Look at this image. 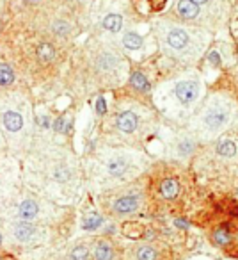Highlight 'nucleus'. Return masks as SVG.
I'll list each match as a JSON object with an SVG mask.
<instances>
[{"label":"nucleus","mask_w":238,"mask_h":260,"mask_svg":"<svg viewBox=\"0 0 238 260\" xmlns=\"http://www.w3.org/2000/svg\"><path fill=\"white\" fill-rule=\"evenodd\" d=\"M130 84H132V86H134L137 91H142V93L149 91V82H148V79H146V77L142 75L141 72H134V73H132Z\"/></svg>","instance_id":"15"},{"label":"nucleus","mask_w":238,"mask_h":260,"mask_svg":"<svg viewBox=\"0 0 238 260\" xmlns=\"http://www.w3.org/2000/svg\"><path fill=\"white\" fill-rule=\"evenodd\" d=\"M36 234V226H34L30 221H20L13 226V237L20 242H27L34 237Z\"/></svg>","instance_id":"4"},{"label":"nucleus","mask_w":238,"mask_h":260,"mask_svg":"<svg viewBox=\"0 0 238 260\" xmlns=\"http://www.w3.org/2000/svg\"><path fill=\"white\" fill-rule=\"evenodd\" d=\"M192 2H194V4H206V2H208V0H192Z\"/></svg>","instance_id":"32"},{"label":"nucleus","mask_w":238,"mask_h":260,"mask_svg":"<svg viewBox=\"0 0 238 260\" xmlns=\"http://www.w3.org/2000/svg\"><path fill=\"white\" fill-rule=\"evenodd\" d=\"M236 153V145L231 139H222V141L217 145V155L220 157H233Z\"/></svg>","instance_id":"13"},{"label":"nucleus","mask_w":238,"mask_h":260,"mask_svg":"<svg viewBox=\"0 0 238 260\" xmlns=\"http://www.w3.org/2000/svg\"><path fill=\"white\" fill-rule=\"evenodd\" d=\"M68 260H69V258H68Z\"/></svg>","instance_id":"34"},{"label":"nucleus","mask_w":238,"mask_h":260,"mask_svg":"<svg viewBox=\"0 0 238 260\" xmlns=\"http://www.w3.org/2000/svg\"><path fill=\"white\" fill-rule=\"evenodd\" d=\"M197 93L199 89L195 82H180L174 87V94H176V98L183 105H190L197 98Z\"/></svg>","instance_id":"2"},{"label":"nucleus","mask_w":238,"mask_h":260,"mask_svg":"<svg viewBox=\"0 0 238 260\" xmlns=\"http://www.w3.org/2000/svg\"><path fill=\"white\" fill-rule=\"evenodd\" d=\"M123 43H125V47L130 48V50H137V48L142 47V38L135 32H128L127 36L123 38Z\"/></svg>","instance_id":"21"},{"label":"nucleus","mask_w":238,"mask_h":260,"mask_svg":"<svg viewBox=\"0 0 238 260\" xmlns=\"http://www.w3.org/2000/svg\"><path fill=\"white\" fill-rule=\"evenodd\" d=\"M174 224H176V226H180V228H187L188 226V223H187V221H183V219H176V221H174Z\"/></svg>","instance_id":"29"},{"label":"nucleus","mask_w":238,"mask_h":260,"mask_svg":"<svg viewBox=\"0 0 238 260\" xmlns=\"http://www.w3.org/2000/svg\"><path fill=\"white\" fill-rule=\"evenodd\" d=\"M101 224H103V217H101L98 212L86 214V217H84V221H82L84 230H96V228H100Z\"/></svg>","instance_id":"12"},{"label":"nucleus","mask_w":238,"mask_h":260,"mask_svg":"<svg viewBox=\"0 0 238 260\" xmlns=\"http://www.w3.org/2000/svg\"><path fill=\"white\" fill-rule=\"evenodd\" d=\"M41 123H43V126H48V125H50V121H48V118H41Z\"/></svg>","instance_id":"31"},{"label":"nucleus","mask_w":238,"mask_h":260,"mask_svg":"<svg viewBox=\"0 0 238 260\" xmlns=\"http://www.w3.org/2000/svg\"><path fill=\"white\" fill-rule=\"evenodd\" d=\"M226 119H227V114L222 109H213V111H210L208 114H206L205 121L210 128H217V126H222L224 123H226Z\"/></svg>","instance_id":"10"},{"label":"nucleus","mask_w":238,"mask_h":260,"mask_svg":"<svg viewBox=\"0 0 238 260\" xmlns=\"http://www.w3.org/2000/svg\"><path fill=\"white\" fill-rule=\"evenodd\" d=\"M176 11L181 18L185 20H194L199 15V6L194 4L192 0H178L176 4Z\"/></svg>","instance_id":"7"},{"label":"nucleus","mask_w":238,"mask_h":260,"mask_svg":"<svg viewBox=\"0 0 238 260\" xmlns=\"http://www.w3.org/2000/svg\"><path fill=\"white\" fill-rule=\"evenodd\" d=\"M4 125H6V128L11 130V132H18V130L23 126V119L18 112L9 111L4 114Z\"/></svg>","instance_id":"11"},{"label":"nucleus","mask_w":238,"mask_h":260,"mask_svg":"<svg viewBox=\"0 0 238 260\" xmlns=\"http://www.w3.org/2000/svg\"><path fill=\"white\" fill-rule=\"evenodd\" d=\"M114 246L107 241V239H100L96 241L93 249V258L94 260H114Z\"/></svg>","instance_id":"5"},{"label":"nucleus","mask_w":238,"mask_h":260,"mask_svg":"<svg viewBox=\"0 0 238 260\" xmlns=\"http://www.w3.org/2000/svg\"><path fill=\"white\" fill-rule=\"evenodd\" d=\"M135 256H137V260H156L158 258V253H156V249L153 248V246H141V248L137 249V253H135Z\"/></svg>","instance_id":"19"},{"label":"nucleus","mask_w":238,"mask_h":260,"mask_svg":"<svg viewBox=\"0 0 238 260\" xmlns=\"http://www.w3.org/2000/svg\"><path fill=\"white\" fill-rule=\"evenodd\" d=\"M121 230H123V234L127 235V237H132V239H137L144 234V228L139 223H125Z\"/></svg>","instance_id":"20"},{"label":"nucleus","mask_w":238,"mask_h":260,"mask_svg":"<svg viewBox=\"0 0 238 260\" xmlns=\"http://www.w3.org/2000/svg\"><path fill=\"white\" fill-rule=\"evenodd\" d=\"M208 59H210V62H213L215 66L220 64V55H219V52H212V54L208 55Z\"/></svg>","instance_id":"25"},{"label":"nucleus","mask_w":238,"mask_h":260,"mask_svg":"<svg viewBox=\"0 0 238 260\" xmlns=\"http://www.w3.org/2000/svg\"><path fill=\"white\" fill-rule=\"evenodd\" d=\"M213 241H215V244H219V246H227L231 242L229 230H227L226 226H219L215 232H213Z\"/></svg>","instance_id":"17"},{"label":"nucleus","mask_w":238,"mask_h":260,"mask_svg":"<svg viewBox=\"0 0 238 260\" xmlns=\"http://www.w3.org/2000/svg\"><path fill=\"white\" fill-rule=\"evenodd\" d=\"M55 130H57V132H62V130H66V119L64 118H59L57 121H55Z\"/></svg>","instance_id":"26"},{"label":"nucleus","mask_w":238,"mask_h":260,"mask_svg":"<svg viewBox=\"0 0 238 260\" xmlns=\"http://www.w3.org/2000/svg\"><path fill=\"white\" fill-rule=\"evenodd\" d=\"M13 79H15L13 70L8 64H0V86H9Z\"/></svg>","instance_id":"22"},{"label":"nucleus","mask_w":238,"mask_h":260,"mask_svg":"<svg viewBox=\"0 0 238 260\" xmlns=\"http://www.w3.org/2000/svg\"><path fill=\"white\" fill-rule=\"evenodd\" d=\"M37 57H39V61L45 62V64H47V62H52L55 59L54 47L48 43H41L39 47H37Z\"/></svg>","instance_id":"14"},{"label":"nucleus","mask_w":238,"mask_h":260,"mask_svg":"<svg viewBox=\"0 0 238 260\" xmlns=\"http://www.w3.org/2000/svg\"><path fill=\"white\" fill-rule=\"evenodd\" d=\"M0 246H2V234H0Z\"/></svg>","instance_id":"33"},{"label":"nucleus","mask_w":238,"mask_h":260,"mask_svg":"<svg viewBox=\"0 0 238 260\" xmlns=\"http://www.w3.org/2000/svg\"><path fill=\"white\" fill-rule=\"evenodd\" d=\"M158 192L162 198L174 200L178 194H180V182H178L176 178H166V180L160 182Z\"/></svg>","instance_id":"6"},{"label":"nucleus","mask_w":238,"mask_h":260,"mask_svg":"<svg viewBox=\"0 0 238 260\" xmlns=\"http://www.w3.org/2000/svg\"><path fill=\"white\" fill-rule=\"evenodd\" d=\"M115 126H117L121 132L130 134V132H135V130H137L139 119L134 112L125 111V112H121V114H117V118H115Z\"/></svg>","instance_id":"3"},{"label":"nucleus","mask_w":238,"mask_h":260,"mask_svg":"<svg viewBox=\"0 0 238 260\" xmlns=\"http://www.w3.org/2000/svg\"><path fill=\"white\" fill-rule=\"evenodd\" d=\"M55 30H57V34H68V25L66 23H57Z\"/></svg>","instance_id":"28"},{"label":"nucleus","mask_w":238,"mask_h":260,"mask_svg":"<svg viewBox=\"0 0 238 260\" xmlns=\"http://www.w3.org/2000/svg\"><path fill=\"white\" fill-rule=\"evenodd\" d=\"M121 25H123V18L119 15H108L107 18L103 20V27L107 30H110V32H119Z\"/></svg>","instance_id":"16"},{"label":"nucleus","mask_w":238,"mask_h":260,"mask_svg":"<svg viewBox=\"0 0 238 260\" xmlns=\"http://www.w3.org/2000/svg\"><path fill=\"white\" fill-rule=\"evenodd\" d=\"M167 43H169L173 48H176V50H180V48L187 47L188 34L185 32L183 29H173L169 34H167Z\"/></svg>","instance_id":"8"},{"label":"nucleus","mask_w":238,"mask_h":260,"mask_svg":"<svg viewBox=\"0 0 238 260\" xmlns=\"http://www.w3.org/2000/svg\"><path fill=\"white\" fill-rule=\"evenodd\" d=\"M91 251L86 244H76L75 248L69 251V260H89Z\"/></svg>","instance_id":"18"},{"label":"nucleus","mask_w":238,"mask_h":260,"mask_svg":"<svg viewBox=\"0 0 238 260\" xmlns=\"http://www.w3.org/2000/svg\"><path fill=\"white\" fill-rule=\"evenodd\" d=\"M125 170H127V164H125V160L115 159V160H112V162H108V171H110V175H114V177L123 175Z\"/></svg>","instance_id":"23"},{"label":"nucleus","mask_w":238,"mask_h":260,"mask_svg":"<svg viewBox=\"0 0 238 260\" xmlns=\"http://www.w3.org/2000/svg\"><path fill=\"white\" fill-rule=\"evenodd\" d=\"M166 2H167V0H151V6H153V9H155V11H160V9L166 6Z\"/></svg>","instance_id":"27"},{"label":"nucleus","mask_w":238,"mask_h":260,"mask_svg":"<svg viewBox=\"0 0 238 260\" xmlns=\"http://www.w3.org/2000/svg\"><path fill=\"white\" fill-rule=\"evenodd\" d=\"M0 260H15V258H11L9 255H2V253H0Z\"/></svg>","instance_id":"30"},{"label":"nucleus","mask_w":238,"mask_h":260,"mask_svg":"<svg viewBox=\"0 0 238 260\" xmlns=\"http://www.w3.org/2000/svg\"><path fill=\"white\" fill-rule=\"evenodd\" d=\"M18 216H20V219H23V221H32L34 217L37 216V203L32 202V200H25V202L20 205Z\"/></svg>","instance_id":"9"},{"label":"nucleus","mask_w":238,"mask_h":260,"mask_svg":"<svg viewBox=\"0 0 238 260\" xmlns=\"http://www.w3.org/2000/svg\"><path fill=\"white\" fill-rule=\"evenodd\" d=\"M96 111H98V114H105V111H107V105H105L103 98H98V102H96Z\"/></svg>","instance_id":"24"},{"label":"nucleus","mask_w":238,"mask_h":260,"mask_svg":"<svg viewBox=\"0 0 238 260\" xmlns=\"http://www.w3.org/2000/svg\"><path fill=\"white\" fill-rule=\"evenodd\" d=\"M137 209H139V198L135 194L121 196L112 205V212L115 216H128V214H134Z\"/></svg>","instance_id":"1"}]
</instances>
